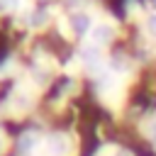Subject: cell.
Listing matches in <instances>:
<instances>
[{
    "mask_svg": "<svg viewBox=\"0 0 156 156\" xmlns=\"http://www.w3.org/2000/svg\"><path fill=\"white\" fill-rule=\"evenodd\" d=\"M34 146H37V136H34V134H24V136L17 141V149H20L22 154H29Z\"/></svg>",
    "mask_w": 156,
    "mask_h": 156,
    "instance_id": "277c9868",
    "label": "cell"
},
{
    "mask_svg": "<svg viewBox=\"0 0 156 156\" xmlns=\"http://www.w3.org/2000/svg\"><path fill=\"white\" fill-rule=\"evenodd\" d=\"M83 58H85V63H95V58H100V54H98V49H85Z\"/></svg>",
    "mask_w": 156,
    "mask_h": 156,
    "instance_id": "5b68a950",
    "label": "cell"
},
{
    "mask_svg": "<svg viewBox=\"0 0 156 156\" xmlns=\"http://www.w3.org/2000/svg\"><path fill=\"white\" fill-rule=\"evenodd\" d=\"M17 2H20V0H0L2 7H12V5H17Z\"/></svg>",
    "mask_w": 156,
    "mask_h": 156,
    "instance_id": "52a82bcc",
    "label": "cell"
},
{
    "mask_svg": "<svg viewBox=\"0 0 156 156\" xmlns=\"http://www.w3.org/2000/svg\"><path fill=\"white\" fill-rule=\"evenodd\" d=\"M71 27H73L76 34H85L90 29V17L88 15H73L71 17Z\"/></svg>",
    "mask_w": 156,
    "mask_h": 156,
    "instance_id": "6da1fadb",
    "label": "cell"
},
{
    "mask_svg": "<svg viewBox=\"0 0 156 156\" xmlns=\"http://www.w3.org/2000/svg\"><path fill=\"white\" fill-rule=\"evenodd\" d=\"M117 156H132L129 151H117Z\"/></svg>",
    "mask_w": 156,
    "mask_h": 156,
    "instance_id": "ba28073f",
    "label": "cell"
},
{
    "mask_svg": "<svg viewBox=\"0 0 156 156\" xmlns=\"http://www.w3.org/2000/svg\"><path fill=\"white\" fill-rule=\"evenodd\" d=\"M149 29H151V34H156V15L149 17Z\"/></svg>",
    "mask_w": 156,
    "mask_h": 156,
    "instance_id": "8992f818",
    "label": "cell"
},
{
    "mask_svg": "<svg viewBox=\"0 0 156 156\" xmlns=\"http://www.w3.org/2000/svg\"><path fill=\"white\" fill-rule=\"evenodd\" d=\"M112 27H107V24H100V27H95V32H93V39L98 41V44H105V41H110L112 39Z\"/></svg>",
    "mask_w": 156,
    "mask_h": 156,
    "instance_id": "3957f363",
    "label": "cell"
},
{
    "mask_svg": "<svg viewBox=\"0 0 156 156\" xmlns=\"http://www.w3.org/2000/svg\"><path fill=\"white\" fill-rule=\"evenodd\" d=\"M0 144H2V141H0Z\"/></svg>",
    "mask_w": 156,
    "mask_h": 156,
    "instance_id": "9c48e42d",
    "label": "cell"
},
{
    "mask_svg": "<svg viewBox=\"0 0 156 156\" xmlns=\"http://www.w3.org/2000/svg\"><path fill=\"white\" fill-rule=\"evenodd\" d=\"M49 149H51L54 156H63L66 149H68V141H66L63 136H51V139H49Z\"/></svg>",
    "mask_w": 156,
    "mask_h": 156,
    "instance_id": "7a4b0ae2",
    "label": "cell"
}]
</instances>
